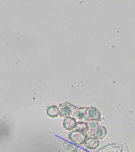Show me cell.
I'll list each match as a JSON object with an SVG mask.
<instances>
[{"instance_id": "obj_5", "label": "cell", "mask_w": 135, "mask_h": 152, "mask_svg": "<svg viewBox=\"0 0 135 152\" xmlns=\"http://www.w3.org/2000/svg\"><path fill=\"white\" fill-rule=\"evenodd\" d=\"M47 116L51 118H58L60 114V107L57 105H50L47 107L46 109Z\"/></svg>"}, {"instance_id": "obj_2", "label": "cell", "mask_w": 135, "mask_h": 152, "mask_svg": "<svg viewBox=\"0 0 135 152\" xmlns=\"http://www.w3.org/2000/svg\"><path fill=\"white\" fill-rule=\"evenodd\" d=\"M60 110V115L61 116L67 118V117H72V115L74 113L76 110V107L74 106L73 105L70 104V103H63L59 105Z\"/></svg>"}, {"instance_id": "obj_7", "label": "cell", "mask_w": 135, "mask_h": 152, "mask_svg": "<svg viewBox=\"0 0 135 152\" xmlns=\"http://www.w3.org/2000/svg\"><path fill=\"white\" fill-rule=\"evenodd\" d=\"M85 146L86 148L90 149V150H94L97 149L99 146V141L95 137H88L87 141L85 142Z\"/></svg>"}, {"instance_id": "obj_6", "label": "cell", "mask_w": 135, "mask_h": 152, "mask_svg": "<svg viewBox=\"0 0 135 152\" xmlns=\"http://www.w3.org/2000/svg\"><path fill=\"white\" fill-rule=\"evenodd\" d=\"M107 130L104 126H99L93 132V135L97 139H104L107 135Z\"/></svg>"}, {"instance_id": "obj_3", "label": "cell", "mask_w": 135, "mask_h": 152, "mask_svg": "<svg viewBox=\"0 0 135 152\" xmlns=\"http://www.w3.org/2000/svg\"><path fill=\"white\" fill-rule=\"evenodd\" d=\"M85 116L88 121L93 120V121L99 122L102 120L101 114L99 110L96 107L93 106L87 107L85 112Z\"/></svg>"}, {"instance_id": "obj_8", "label": "cell", "mask_w": 135, "mask_h": 152, "mask_svg": "<svg viewBox=\"0 0 135 152\" xmlns=\"http://www.w3.org/2000/svg\"><path fill=\"white\" fill-rule=\"evenodd\" d=\"M87 108H77L74 111V116L78 120H83V119H87L85 116V112Z\"/></svg>"}, {"instance_id": "obj_10", "label": "cell", "mask_w": 135, "mask_h": 152, "mask_svg": "<svg viewBox=\"0 0 135 152\" xmlns=\"http://www.w3.org/2000/svg\"><path fill=\"white\" fill-rule=\"evenodd\" d=\"M87 124L88 131H94L95 129H96L99 126V122L90 120V121H87Z\"/></svg>"}, {"instance_id": "obj_1", "label": "cell", "mask_w": 135, "mask_h": 152, "mask_svg": "<svg viewBox=\"0 0 135 152\" xmlns=\"http://www.w3.org/2000/svg\"><path fill=\"white\" fill-rule=\"evenodd\" d=\"M68 139L70 142L77 145H81L85 143L88 139V136L85 132L74 130L70 131L68 135Z\"/></svg>"}, {"instance_id": "obj_11", "label": "cell", "mask_w": 135, "mask_h": 152, "mask_svg": "<svg viewBox=\"0 0 135 152\" xmlns=\"http://www.w3.org/2000/svg\"><path fill=\"white\" fill-rule=\"evenodd\" d=\"M75 130H77V131H82V132L88 131L87 122H84L82 121L78 122L77 126V127H76Z\"/></svg>"}, {"instance_id": "obj_4", "label": "cell", "mask_w": 135, "mask_h": 152, "mask_svg": "<svg viewBox=\"0 0 135 152\" xmlns=\"http://www.w3.org/2000/svg\"><path fill=\"white\" fill-rule=\"evenodd\" d=\"M77 121L74 117L65 118L63 121V127L66 131H72L77 126Z\"/></svg>"}, {"instance_id": "obj_9", "label": "cell", "mask_w": 135, "mask_h": 152, "mask_svg": "<svg viewBox=\"0 0 135 152\" xmlns=\"http://www.w3.org/2000/svg\"><path fill=\"white\" fill-rule=\"evenodd\" d=\"M77 147L75 145L70 141H65L63 143V149L66 152H74Z\"/></svg>"}, {"instance_id": "obj_12", "label": "cell", "mask_w": 135, "mask_h": 152, "mask_svg": "<svg viewBox=\"0 0 135 152\" xmlns=\"http://www.w3.org/2000/svg\"><path fill=\"white\" fill-rule=\"evenodd\" d=\"M74 152H88V151L84 148H80V147H77Z\"/></svg>"}]
</instances>
